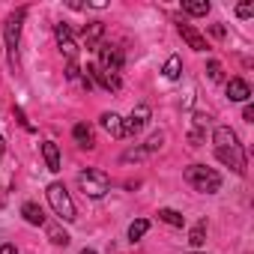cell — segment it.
<instances>
[{"label": "cell", "mask_w": 254, "mask_h": 254, "mask_svg": "<svg viewBox=\"0 0 254 254\" xmlns=\"http://www.w3.org/2000/svg\"><path fill=\"white\" fill-rule=\"evenodd\" d=\"M186 183L200 194H215L221 189V174L206 165H191V168H186Z\"/></svg>", "instance_id": "6da1fadb"}, {"label": "cell", "mask_w": 254, "mask_h": 254, "mask_svg": "<svg viewBox=\"0 0 254 254\" xmlns=\"http://www.w3.org/2000/svg\"><path fill=\"white\" fill-rule=\"evenodd\" d=\"M45 194H48V203H51V209H54V215H57L60 221H75V218H78L75 203H72V197H69V191H66L63 183H51Z\"/></svg>", "instance_id": "7a4b0ae2"}, {"label": "cell", "mask_w": 254, "mask_h": 254, "mask_svg": "<svg viewBox=\"0 0 254 254\" xmlns=\"http://www.w3.org/2000/svg\"><path fill=\"white\" fill-rule=\"evenodd\" d=\"M78 186H81V191H84L87 197H105L108 189H111V180H108L105 171H99V168H87V171L78 174Z\"/></svg>", "instance_id": "3957f363"}, {"label": "cell", "mask_w": 254, "mask_h": 254, "mask_svg": "<svg viewBox=\"0 0 254 254\" xmlns=\"http://www.w3.org/2000/svg\"><path fill=\"white\" fill-rule=\"evenodd\" d=\"M27 9H18L9 21H6V30H3V42H6V54H9V63H15L18 57V39H21V21H24Z\"/></svg>", "instance_id": "277c9868"}, {"label": "cell", "mask_w": 254, "mask_h": 254, "mask_svg": "<svg viewBox=\"0 0 254 254\" xmlns=\"http://www.w3.org/2000/svg\"><path fill=\"white\" fill-rule=\"evenodd\" d=\"M96 51H99V63H96V66H99L102 72L117 75V72L123 69V51H120V48H114V45H108V42H99Z\"/></svg>", "instance_id": "5b68a950"}, {"label": "cell", "mask_w": 254, "mask_h": 254, "mask_svg": "<svg viewBox=\"0 0 254 254\" xmlns=\"http://www.w3.org/2000/svg\"><path fill=\"white\" fill-rule=\"evenodd\" d=\"M215 156H218V162H224V165H227V168H233L236 174H245V150H242V144L218 147V150H215Z\"/></svg>", "instance_id": "8992f818"}, {"label": "cell", "mask_w": 254, "mask_h": 254, "mask_svg": "<svg viewBox=\"0 0 254 254\" xmlns=\"http://www.w3.org/2000/svg\"><path fill=\"white\" fill-rule=\"evenodd\" d=\"M87 75H90V81L93 84H99L102 90H108V93H117L120 87H123V81H120V75H111V72H102L96 63H87V69H84Z\"/></svg>", "instance_id": "52a82bcc"}, {"label": "cell", "mask_w": 254, "mask_h": 254, "mask_svg": "<svg viewBox=\"0 0 254 254\" xmlns=\"http://www.w3.org/2000/svg\"><path fill=\"white\" fill-rule=\"evenodd\" d=\"M147 123H150V108H147V105H138V108L129 114V120H123V132H126V135H138V132H144Z\"/></svg>", "instance_id": "ba28073f"}, {"label": "cell", "mask_w": 254, "mask_h": 254, "mask_svg": "<svg viewBox=\"0 0 254 254\" xmlns=\"http://www.w3.org/2000/svg\"><path fill=\"white\" fill-rule=\"evenodd\" d=\"M57 42H60V51L66 54V60L69 63H78V42H75V36H72V30H69V24H57Z\"/></svg>", "instance_id": "9c48e42d"}, {"label": "cell", "mask_w": 254, "mask_h": 254, "mask_svg": "<svg viewBox=\"0 0 254 254\" xmlns=\"http://www.w3.org/2000/svg\"><path fill=\"white\" fill-rule=\"evenodd\" d=\"M227 99H230V102H248V99H251V87H248V81H242V78H230V81H227Z\"/></svg>", "instance_id": "30bf717a"}, {"label": "cell", "mask_w": 254, "mask_h": 254, "mask_svg": "<svg viewBox=\"0 0 254 254\" xmlns=\"http://www.w3.org/2000/svg\"><path fill=\"white\" fill-rule=\"evenodd\" d=\"M180 36L189 42V48H191V51H206V39H203L191 24H180Z\"/></svg>", "instance_id": "8fae6325"}, {"label": "cell", "mask_w": 254, "mask_h": 254, "mask_svg": "<svg viewBox=\"0 0 254 254\" xmlns=\"http://www.w3.org/2000/svg\"><path fill=\"white\" fill-rule=\"evenodd\" d=\"M102 129L111 138H126V132H123V117H117V114H102Z\"/></svg>", "instance_id": "7c38bea8"}, {"label": "cell", "mask_w": 254, "mask_h": 254, "mask_svg": "<svg viewBox=\"0 0 254 254\" xmlns=\"http://www.w3.org/2000/svg\"><path fill=\"white\" fill-rule=\"evenodd\" d=\"M42 156H45L48 171H51V174H57V171H60V150H57V144H54V141H45V144H42Z\"/></svg>", "instance_id": "4fadbf2b"}, {"label": "cell", "mask_w": 254, "mask_h": 254, "mask_svg": "<svg viewBox=\"0 0 254 254\" xmlns=\"http://www.w3.org/2000/svg\"><path fill=\"white\" fill-rule=\"evenodd\" d=\"M21 215L27 218V224H36V227H42V224H45V212H42V206H39V203H33V200H27V203L21 206Z\"/></svg>", "instance_id": "5bb4252c"}, {"label": "cell", "mask_w": 254, "mask_h": 254, "mask_svg": "<svg viewBox=\"0 0 254 254\" xmlns=\"http://www.w3.org/2000/svg\"><path fill=\"white\" fill-rule=\"evenodd\" d=\"M72 135H75V141L81 144V147H93V129L87 123H78L75 129H72Z\"/></svg>", "instance_id": "9a60e30c"}, {"label": "cell", "mask_w": 254, "mask_h": 254, "mask_svg": "<svg viewBox=\"0 0 254 254\" xmlns=\"http://www.w3.org/2000/svg\"><path fill=\"white\" fill-rule=\"evenodd\" d=\"M183 12H189V15H206L209 12V0H183Z\"/></svg>", "instance_id": "2e32d148"}, {"label": "cell", "mask_w": 254, "mask_h": 254, "mask_svg": "<svg viewBox=\"0 0 254 254\" xmlns=\"http://www.w3.org/2000/svg\"><path fill=\"white\" fill-rule=\"evenodd\" d=\"M162 72H165V78H168V81H177V78H180V72H183V60H180L177 54H174V57H168Z\"/></svg>", "instance_id": "e0dca14e"}, {"label": "cell", "mask_w": 254, "mask_h": 254, "mask_svg": "<svg viewBox=\"0 0 254 254\" xmlns=\"http://www.w3.org/2000/svg\"><path fill=\"white\" fill-rule=\"evenodd\" d=\"M45 230H48V239H51L54 245H69V233H66L60 224H48V221H45Z\"/></svg>", "instance_id": "ac0fdd59"}, {"label": "cell", "mask_w": 254, "mask_h": 254, "mask_svg": "<svg viewBox=\"0 0 254 254\" xmlns=\"http://www.w3.org/2000/svg\"><path fill=\"white\" fill-rule=\"evenodd\" d=\"M203 242H206V221H197L191 227V233H189V245L191 248H200Z\"/></svg>", "instance_id": "d6986e66"}, {"label": "cell", "mask_w": 254, "mask_h": 254, "mask_svg": "<svg viewBox=\"0 0 254 254\" xmlns=\"http://www.w3.org/2000/svg\"><path fill=\"white\" fill-rule=\"evenodd\" d=\"M159 221H165V224H171V227H183V224H186V218H183L177 209H168V206L159 209Z\"/></svg>", "instance_id": "ffe728a7"}, {"label": "cell", "mask_w": 254, "mask_h": 254, "mask_svg": "<svg viewBox=\"0 0 254 254\" xmlns=\"http://www.w3.org/2000/svg\"><path fill=\"white\" fill-rule=\"evenodd\" d=\"M102 33H105V24H102V21H93V24L87 27V48H96L99 39H102Z\"/></svg>", "instance_id": "44dd1931"}, {"label": "cell", "mask_w": 254, "mask_h": 254, "mask_svg": "<svg viewBox=\"0 0 254 254\" xmlns=\"http://www.w3.org/2000/svg\"><path fill=\"white\" fill-rule=\"evenodd\" d=\"M147 230H150V221H147V218H138V221H132V224H129V239H132V242H138Z\"/></svg>", "instance_id": "7402d4cb"}, {"label": "cell", "mask_w": 254, "mask_h": 254, "mask_svg": "<svg viewBox=\"0 0 254 254\" xmlns=\"http://www.w3.org/2000/svg\"><path fill=\"white\" fill-rule=\"evenodd\" d=\"M162 144H165V135L162 132H156V135H150V141H147V153H156V150H162Z\"/></svg>", "instance_id": "603a6c76"}, {"label": "cell", "mask_w": 254, "mask_h": 254, "mask_svg": "<svg viewBox=\"0 0 254 254\" xmlns=\"http://www.w3.org/2000/svg\"><path fill=\"white\" fill-rule=\"evenodd\" d=\"M206 72H209V81H221V63L218 60H209L206 63Z\"/></svg>", "instance_id": "cb8c5ba5"}, {"label": "cell", "mask_w": 254, "mask_h": 254, "mask_svg": "<svg viewBox=\"0 0 254 254\" xmlns=\"http://www.w3.org/2000/svg\"><path fill=\"white\" fill-rule=\"evenodd\" d=\"M236 15H239V18H251V15H254V3H239V6H236Z\"/></svg>", "instance_id": "d4e9b609"}, {"label": "cell", "mask_w": 254, "mask_h": 254, "mask_svg": "<svg viewBox=\"0 0 254 254\" xmlns=\"http://www.w3.org/2000/svg\"><path fill=\"white\" fill-rule=\"evenodd\" d=\"M144 156H147V150H129L123 159H126V162H135V159H144Z\"/></svg>", "instance_id": "484cf974"}, {"label": "cell", "mask_w": 254, "mask_h": 254, "mask_svg": "<svg viewBox=\"0 0 254 254\" xmlns=\"http://www.w3.org/2000/svg\"><path fill=\"white\" fill-rule=\"evenodd\" d=\"M78 75H81V69H78V63H69V66H66V78H69V81H75Z\"/></svg>", "instance_id": "4316f807"}, {"label": "cell", "mask_w": 254, "mask_h": 254, "mask_svg": "<svg viewBox=\"0 0 254 254\" xmlns=\"http://www.w3.org/2000/svg\"><path fill=\"white\" fill-rule=\"evenodd\" d=\"M0 254H18V248L12 242H3V245H0Z\"/></svg>", "instance_id": "83f0119b"}, {"label": "cell", "mask_w": 254, "mask_h": 254, "mask_svg": "<svg viewBox=\"0 0 254 254\" xmlns=\"http://www.w3.org/2000/svg\"><path fill=\"white\" fill-rule=\"evenodd\" d=\"M209 30H212V36H215V39H224V27H221V24H212Z\"/></svg>", "instance_id": "f1b7e54d"}, {"label": "cell", "mask_w": 254, "mask_h": 254, "mask_svg": "<svg viewBox=\"0 0 254 254\" xmlns=\"http://www.w3.org/2000/svg\"><path fill=\"white\" fill-rule=\"evenodd\" d=\"M242 117H245V123H254V108H251V105H245V111H242Z\"/></svg>", "instance_id": "f546056e"}, {"label": "cell", "mask_w": 254, "mask_h": 254, "mask_svg": "<svg viewBox=\"0 0 254 254\" xmlns=\"http://www.w3.org/2000/svg\"><path fill=\"white\" fill-rule=\"evenodd\" d=\"M81 84H84V90H93V81H90V75H84V78H81Z\"/></svg>", "instance_id": "4dcf8cb0"}, {"label": "cell", "mask_w": 254, "mask_h": 254, "mask_svg": "<svg viewBox=\"0 0 254 254\" xmlns=\"http://www.w3.org/2000/svg\"><path fill=\"white\" fill-rule=\"evenodd\" d=\"M3 153H6V138L0 135V159H3Z\"/></svg>", "instance_id": "1f68e13d"}, {"label": "cell", "mask_w": 254, "mask_h": 254, "mask_svg": "<svg viewBox=\"0 0 254 254\" xmlns=\"http://www.w3.org/2000/svg\"><path fill=\"white\" fill-rule=\"evenodd\" d=\"M81 254H96V251H93V248H84V251H81Z\"/></svg>", "instance_id": "d6a6232c"}, {"label": "cell", "mask_w": 254, "mask_h": 254, "mask_svg": "<svg viewBox=\"0 0 254 254\" xmlns=\"http://www.w3.org/2000/svg\"><path fill=\"white\" fill-rule=\"evenodd\" d=\"M0 206H3V200H0Z\"/></svg>", "instance_id": "836d02e7"}, {"label": "cell", "mask_w": 254, "mask_h": 254, "mask_svg": "<svg viewBox=\"0 0 254 254\" xmlns=\"http://www.w3.org/2000/svg\"><path fill=\"white\" fill-rule=\"evenodd\" d=\"M191 254H197V251H191Z\"/></svg>", "instance_id": "e575fe53"}]
</instances>
